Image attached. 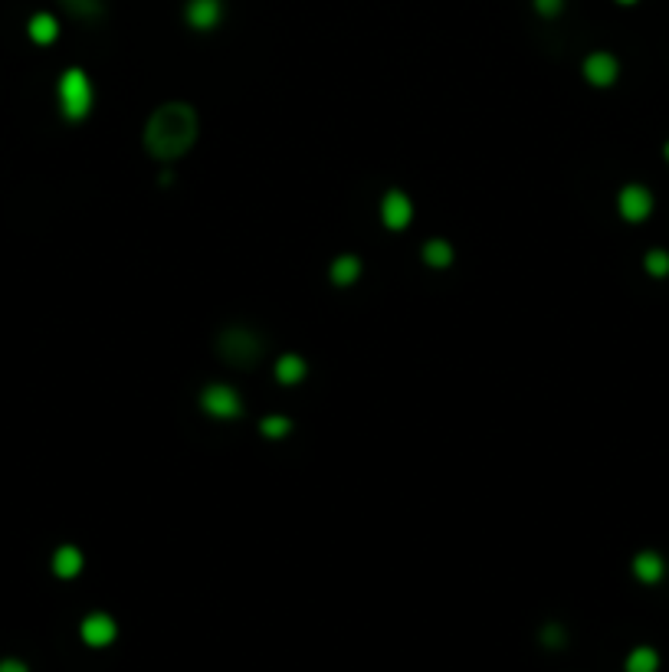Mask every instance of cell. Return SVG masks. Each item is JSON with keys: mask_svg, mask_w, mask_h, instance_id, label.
<instances>
[{"mask_svg": "<svg viewBox=\"0 0 669 672\" xmlns=\"http://www.w3.org/2000/svg\"><path fill=\"white\" fill-rule=\"evenodd\" d=\"M542 643H548V646H561V643H564L561 626H558V624L545 626V630H542Z\"/></svg>", "mask_w": 669, "mask_h": 672, "instance_id": "obj_21", "label": "cell"}, {"mask_svg": "<svg viewBox=\"0 0 669 672\" xmlns=\"http://www.w3.org/2000/svg\"><path fill=\"white\" fill-rule=\"evenodd\" d=\"M381 223L391 233H404L413 223V201L404 191H387L381 197Z\"/></svg>", "mask_w": 669, "mask_h": 672, "instance_id": "obj_6", "label": "cell"}, {"mask_svg": "<svg viewBox=\"0 0 669 672\" xmlns=\"http://www.w3.org/2000/svg\"><path fill=\"white\" fill-rule=\"evenodd\" d=\"M421 256L430 269H447V266H453V260H456V253H453L449 240H427L423 243Z\"/></svg>", "mask_w": 669, "mask_h": 672, "instance_id": "obj_16", "label": "cell"}, {"mask_svg": "<svg viewBox=\"0 0 669 672\" xmlns=\"http://www.w3.org/2000/svg\"><path fill=\"white\" fill-rule=\"evenodd\" d=\"M364 266L361 260L354 256V253H342V256H334L332 266H328V279H332V286L338 289H352L358 279H361Z\"/></svg>", "mask_w": 669, "mask_h": 672, "instance_id": "obj_12", "label": "cell"}, {"mask_svg": "<svg viewBox=\"0 0 669 672\" xmlns=\"http://www.w3.org/2000/svg\"><path fill=\"white\" fill-rule=\"evenodd\" d=\"M201 410L211 420H237L243 417V397L227 384H207L201 391Z\"/></svg>", "mask_w": 669, "mask_h": 672, "instance_id": "obj_3", "label": "cell"}, {"mask_svg": "<svg viewBox=\"0 0 669 672\" xmlns=\"http://www.w3.org/2000/svg\"><path fill=\"white\" fill-rule=\"evenodd\" d=\"M643 269H647L653 279H666L669 276V253L666 250H650L647 256H643Z\"/></svg>", "mask_w": 669, "mask_h": 672, "instance_id": "obj_18", "label": "cell"}, {"mask_svg": "<svg viewBox=\"0 0 669 672\" xmlns=\"http://www.w3.org/2000/svg\"><path fill=\"white\" fill-rule=\"evenodd\" d=\"M633 577L640 581V584H660L663 577H666V557L660 555V551H653V547H647V551H640V555H633Z\"/></svg>", "mask_w": 669, "mask_h": 672, "instance_id": "obj_10", "label": "cell"}, {"mask_svg": "<svg viewBox=\"0 0 669 672\" xmlns=\"http://www.w3.org/2000/svg\"><path fill=\"white\" fill-rule=\"evenodd\" d=\"M201 134V118L187 102H164L152 112L144 125V151L158 161L171 164L191 151Z\"/></svg>", "mask_w": 669, "mask_h": 672, "instance_id": "obj_1", "label": "cell"}, {"mask_svg": "<svg viewBox=\"0 0 669 672\" xmlns=\"http://www.w3.org/2000/svg\"><path fill=\"white\" fill-rule=\"evenodd\" d=\"M0 672H30L23 659H0Z\"/></svg>", "mask_w": 669, "mask_h": 672, "instance_id": "obj_22", "label": "cell"}, {"mask_svg": "<svg viewBox=\"0 0 669 672\" xmlns=\"http://www.w3.org/2000/svg\"><path fill=\"white\" fill-rule=\"evenodd\" d=\"M259 433L266 436V440H286L289 433H292V420L289 417H282V413H269V417H263L259 420Z\"/></svg>", "mask_w": 669, "mask_h": 672, "instance_id": "obj_17", "label": "cell"}, {"mask_svg": "<svg viewBox=\"0 0 669 672\" xmlns=\"http://www.w3.org/2000/svg\"><path fill=\"white\" fill-rule=\"evenodd\" d=\"M27 33L37 47H49V43H56V37H59V20L53 17V13H33L27 23Z\"/></svg>", "mask_w": 669, "mask_h": 672, "instance_id": "obj_14", "label": "cell"}, {"mask_svg": "<svg viewBox=\"0 0 669 672\" xmlns=\"http://www.w3.org/2000/svg\"><path fill=\"white\" fill-rule=\"evenodd\" d=\"M73 13H79V17H96L99 10H102V0H63Z\"/></svg>", "mask_w": 669, "mask_h": 672, "instance_id": "obj_19", "label": "cell"}, {"mask_svg": "<svg viewBox=\"0 0 669 672\" xmlns=\"http://www.w3.org/2000/svg\"><path fill=\"white\" fill-rule=\"evenodd\" d=\"M79 636H83V643L92 646V650H106V646H112L115 640H118V624H115L112 614L96 610V614L83 616Z\"/></svg>", "mask_w": 669, "mask_h": 672, "instance_id": "obj_5", "label": "cell"}, {"mask_svg": "<svg viewBox=\"0 0 669 672\" xmlns=\"http://www.w3.org/2000/svg\"><path fill=\"white\" fill-rule=\"evenodd\" d=\"M623 672H660V653L653 646H633L623 659Z\"/></svg>", "mask_w": 669, "mask_h": 672, "instance_id": "obj_15", "label": "cell"}, {"mask_svg": "<svg viewBox=\"0 0 669 672\" xmlns=\"http://www.w3.org/2000/svg\"><path fill=\"white\" fill-rule=\"evenodd\" d=\"M273 375L282 387H299L308 377V361L302 355H282L273 367Z\"/></svg>", "mask_w": 669, "mask_h": 672, "instance_id": "obj_13", "label": "cell"}, {"mask_svg": "<svg viewBox=\"0 0 669 672\" xmlns=\"http://www.w3.org/2000/svg\"><path fill=\"white\" fill-rule=\"evenodd\" d=\"M617 4H623V7H627V4H637V0H617Z\"/></svg>", "mask_w": 669, "mask_h": 672, "instance_id": "obj_24", "label": "cell"}, {"mask_svg": "<svg viewBox=\"0 0 669 672\" xmlns=\"http://www.w3.org/2000/svg\"><path fill=\"white\" fill-rule=\"evenodd\" d=\"M535 10L542 17H558L564 10V0H535Z\"/></svg>", "mask_w": 669, "mask_h": 672, "instance_id": "obj_20", "label": "cell"}, {"mask_svg": "<svg viewBox=\"0 0 669 672\" xmlns=\"http://www.w3.org/2000/svg\"><path fill=\"white\" fill-rule=\"evenodd\" d=\"M221 351L230 361H237V365H249V361L259 355V341H256V335L233 328V332H227V335L221 338Z\"/></svg>", "mask_w": 669, "mask_h": 672, "instance_id": "obj_8", "label": "cell"}, {"mask_svg": "<svg viewBox=\"0 0 669 672\" xmlns=\"http://www.w3.org/2000/svg\"><path fill=\"white\" fill-rule=\"evenodd\" d=\"M56 102H59V112L66 122H83V118L92 116V106H96V86L89 79L86 69H66L56 82Z\"/></svg>", "mask_w": 669, "mask_h": 672, "instance_id": "obj_2", "label": "cell"}, {"mask_svg": "<svg viewBox=\"0 0 669 672\" xmlns=\"http://www.w3.org/2000/svg\"><path fill=\"white\" fill-rule=\"evenodd\" d=\"M663 158H666V161H669V142L663 144Z\"/></svg>", "mask_w": 669, "mask_h": 672, "instance_id": "obj_23", "label": "cell"}, {"mask_svg": "<svg viewBox=\"0 0 669 672\" xmlns=\"http://www.w3.org/2000/svg\"><path fill=\"white\" fill-rule=\"evenodd\" d=\"M617 213L627 223H643L653 213V194L643 184H627L617 194Z\"/></svg>", "mask_w": 669, "mask_h": 672, "instance_id": "obj_4", "label": "cell"}, {"mask_svg": "<svg viewBox=\"0 0 669 672\" xmlns=\"http://www.w3.org/2000/svg\"><path fill=\"white\" fill-rule=\"evenodd\" d=\"M184 20L194 30H213L221 27L223 20V0H187L184 7Z\"/></svg>", "mask_w": 669, "mask_h": 672, "instance_id": "obj_9", "label": "cell"}, {"mask_svg": "<svg viewBox=\"0 0 669 672\" xmlns=\"http://www.w3.org/2000/svg\"><path fill=\"white\" fill-rule=\"evenodd\" d=\"M49 567H53V574H56L59 581H73V577L83 574V567H86V555H83L76 545H59L56 551H53V561H49Z\"/></svg>", "mask_w": 669, "mask_h": 672, "instance_id": "obj_11", "label": "cell"}, {"mask_svg": "<svg viewBox=\"0 0 669 672\" xmlns=\"http://www.w3.org/2000/svg\"><path fill=\"white\" fill-rule=\"evenodd\" d=\"M581 73H584V79H587L591 86L607 89V86H613V82L621 79V59L613 56V53H604V49H597V53H591V56L584 59Z\"/></svg>", "mask_w": 669, "mask_h": 672, "instance_id": "obj_7", "label": "cell"}]
</instances>
